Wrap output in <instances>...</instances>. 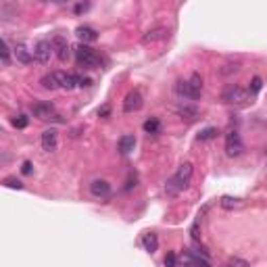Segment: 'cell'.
<instances>
[{
  "mask_svg": "<svg viewBox=\"0 0 267 267\" xmlns=\"http://www.w3.org/2000/svg\"><path fill=\"white\" fill-rule=\"evenodd\" d=\"M192 174H194L192 163H182V165H179L178 174L171 178L167 184H165V192H167V196H178L184 188H188V184H190V179H192Z\"/></svg>",
  "mask_w": 267,
  "mask_h": 267,
  "instance_id": "6da1fadb",
  "label": "cell"
},
{
  "mask_svg": "<svg viewBox=\"0 0 267 267\" xmlns=\"http://www.w3.org/2000/svg\"><path fill=\"white\" fill-rule=\"evenodd\" d=\"M75 59H77V65L86 67V69H96V67L100 65L98 54L94 52L90 46H86V44H80V46L75 48Z\"/></svg>",
  "mask_w": 267,
  "mask_h": 267,
  "instance_id": "7a4b0ae2",
  "label": "cell"
},
{
  "mask_svg": "<svg viewBox=\"0 0 267 267\" xmlns=\"http://www.w3.org/2000/svg\"><path fill=\"white\" fill-rule=\"evenodd\" d=\"M248 90L245 88H240V86H227V88L223 90L222 94V100L227 105H242V103H246L248 100Z\"/></svg>",
  "mask_w": 267,
  "mask_h": 267,
  "instance_id": "3957f363",
  "label": "cell"
},
{
  "mask_svg": "<svg viewBox=\"0 0 267 267\" xmlns=\"http://www.w3.org/2000/svg\"><path fill=\"white\" fill-rule=\"evenodd\" d=\"M242 151H245V144H242V140H240V134L230 132L225 136V153H227V156H238V155H242Z\"/></svg>",
  "mask_w": 267,
  "mask_h": 267,
  "instance_id": "277c9868",
  "label": "cell"
},
{
  "mask_svg": "<svg viewBox=\"0 0 267 267\" xmlns=\"http://www.w3.org/2000/svg\"><path fill=\"white\" fill-rule=\"evenodd\" d=\"M52 52H54L52 42H48V40H40V42H38V44L34 46V59H36L38 63H42V65H46V63H50Z\"/></svg>",
  "mask_w": 267,
  "mask_h": 267,
  "instance_id": "5b68a950",
  "label": "cell"
},
{
  "mask_svg": "<svg viewBox=\"0 0 267 267\" xmlns=\"http://www.w3.org/2000/svg\"><path fill=\"white\" fill-rule=\"evenodd\" d=\"M176 92H178V96H182L186 100H199L200 98V90H196L188 80H179L176 84Z\"/></svg>",
  "mask_w": 267,
  "mask_h": 267,
  "instance_id": "8992f818",
  "label": "cell"
},
{
  "mask_svg": "<svg viewBox=\"0 0 267 267\" xmlns=\"http://www.w3.org/2000/svg\"><path fill=\"white\" fill-rule=\"evenodd\" d=\"M142 105H144L142 94H140L138 90H134V92H130L128 96H125V100H123V111H125V113H136V111H140V109H142Z\"/></svg>",
  "mask_w": 267,
  "mask_h": 267,
  "instance_id": "52a82bcc",
  "label": "cell"
},
{
  "mask_svg": "<svg viewBox=\"0 0 267 267\" xmlns=\"http://www.w3.org/2000/svg\"><path fill=\"white\" fill-rule=\"evenodd\" d=\"M52 48H54V52H57L59 61H63V63H65V61L69 59V54H71L69 42H67L63 36H54V38H52Z\"/></svg>",
  "mask_w": 267,
  "mask_h": 267,
  "instance_id": "ba28073f",
  "label": "cell"
},
{
  "mask_svg": "<svg viewBox=\"0 0 267 267\" xmlns=\"http://www.w3.org/2000/svg\"><path fill=\"white\" fill-rule=\"evenodd\" d=\"M57 80H59V88L63 90H73L80 86V80L82 77L80 75H75V73H63V71H57Z\"/></svg>",
  "mask_w": 267,
  "mask_h": 267,
  "instance_id": "9c48e42d",
  "label": "cell"
},
{
  "mask_svg": "<svg viewBox=\"0 0 267 267\" xmlns=\"http://www.w3.org/2000/svg\"><path fill=\"white\" fill-rule=\"evenodd\" d=\"M31 113H34V117H38V119H52V117H57L54 115V105L52 103H38L31 107Z\"/></svg>",
  "mask_w": 267,
  "mask_h": 267,
  "instance_id": "30bf717a",
  "label": "cell"
},
{
  "mask_svg": "<svg viewBox=\"0 0 267 267\" xmlns=\"http://www.w3.org/2000/svg\"><path fill=\"white\" fill-rule=\"evenodd\" d=\"M57 144H59V132L54 128L46 130L42 134V148L46 153H52V151H57Z\"/></svg>",
  "mask_w": 267,
  "mask_h": 267,
  "instance_id": "8fae6325",
  "label": "cell"
},
{
  "mask_svg": "<svg viewBox=\"0 0 267 267\" xmlns=\"http://www.w3.org/2000/svg\"><path fill=\"white\" fill-rule=\"evenodd\" d=\"M167 36H169V29L167 27H153V29H148L146 34L142 36V44L159 42V40H163V38H167Z\"/></svg>",
  "mask_w": 267,
  "mask_h": 267,
  "instance_id": "7c38bea8",
  "label": "cell"
},
{
  "mask_svg": "<svg viewBox=\"0 0 267 267\" xmlns=\"http://www.w3.org/2000/svg\"><path fill=\"white\" fill-rule=\"evenodd\" d=\"M90 192L94 196H98V199H107V196L111 194V184H109L107 179H94L90 184Z\"/></svg>",
  "mask_w": 267,
  "mask_h": 267,
  "instance_id": "4fadbf2b",
  "label": "cell"
},
{
  "mask_svg": "<svg viewBox=\"0 0 267 267\" xmlns=\"http://www.w3.org/2000/svg\"><path fill=\"white\" fill-rule=\"evenodd\" d=\"M13 54H15V59H17L19 63H23V65H27V63L34 61V52H31L25 44H17V46H15Z\"/></svg>",
  "mask_w": 267,
  "mask_h": 267,
  "instance_id": "5bb4252c",
  "label": "cell"
},
{
  "mask_svg": "<svg viewBox=\"0 0 267 267\" xmlns=\"http://www.w3.org/2000/svg\"><path fill=\"white\" fill-rule=\"evenodd\" d=\"M75 34H77V38L82 40V44H88V42H96V40H98V31L92 29V27H88V25L77 27Z\"/></svg>",
  "mask_w": 267,
  "mask_h": 267,
  "instance_id": "9a60e30c",
  "label": "cell"
},
{
  "mask_svg": "<svg viewBox=\"0 0 267 267\" xmlns=\"http://www.w3.org/2000/svg\"><path fill=\"white\" fill-rule=\"evenodd\" d=\"M134 146H136V138H134L132 134L119 138V153H121V155H130V153L134 151Z\"/></svg>",
  "mask_w": 267,
  "mask_h": 267,
  "instance_id": "2e32d148",
  "label": "cell"
},
{
  "mask_svg": "<svg viewBox=\"0 0 267 267\" xmlns=\"http://www.w3.org/2000/svg\"><path fill=\"white\" fill-rule=\"evenodd\" d=\"M142 246H144V250H148V253H156V248H159V238H156V234H153V232L144 234Z\"/></svg>",
  "mask_w": 267,
  "mask_h": 267,
  "instance_id": "e0dca14e",
  "label": "cell"
},
{
  "mask_svg": "<svg viewBox=\"0 0 267 267\" xmlns=\"http://www.w3.org/2000/svg\"><path fill=\"white\" fill-rule=\"evenodd\" d=\"M178 115L182 117V119H186V121H194L196 117H199V109L190 107V105H182L178 109Z\"/></svg>",
  "mask_w": 267,
  "mask_h": 267,
  "instance_id": "ac0fdd59",
  "label": "cell"
},
{
  "mask_svg": "<svg viewBox=\"0 0 267 267\" xmlns=\"http://www.w3.org/2000/svg\"><path fill=\"white\" fill-rule=\"evenodd\" d=\"M40 84H42V88H44V90H57V88H59L57 71H54V73H48V75H44L42 80H40Z\"/></svg>",
  "mask_w": 267,
  "mask_h": 267,
  "instance_id": "d6986e66",
  "label": "cell"
},
{
  "mask_svg": "<svg viewBox=\"0 0 267 267\" xmlns=\"http://www.w3.org/2000/svg\"><path fill=\"white\" fill-rule=\"evenodd\" d=\"M144 132L146 134H159L161 132V123L156 117H151V119H146L144 121Z\"/></svg>",
  "mask_w": 267,
  "mask_h": 267,
  "instance_id": "ffe728a7",
  "label": "cell"
},
{
  "mask_svg": "<svg viewBox=\"0 0 267 267\" xmlns=\"http://www.w3.org/2000/svg\"><path fill=\"white\" fill-rule=\"evenodd\" d=\"M222 207L223 209H238V207H242V200L240 199H234V196H223V199H222Z\"/></svg>",
  "mask_w": 267,
  "mask_h": 267,
  "instance_id": "44dd1931",
  "label": "cell"
},
{
  "mask_svg": "<svg viewBox=\"0 0 267 267\" xmlns=\"http://www.w3.org/2000/svg\"><path fill=\"white\" fill-rule=\"evenodd\" d=\"M213 138H217V128H205L199 134L200 142H207V140H213Z\"/></svg>",
  "mask_w": 267,
  "mask_h": 267,
  "instance_id": "7402d4cb",
  "label": "cell"
},
{
  "mask_svg": "<svg viewBox=\"0 0 267 267\" xmlns=\"http://www.w3.org/2000/svg\"><path fill=\"white\" fill-rule=\"evenodd\" d=\"M11 65V48H9V42L2 40V67H9Z\"/></svg>",
  "mask_w": 267,
  "mask_h": 267,
  "instance_id": "603a6c76",
  "label": "cell"
},
{
  "mask_svg": "<svg viewBox=\"0 0 267 267\" xmlns=\"http://www.w3.org/2000/svg\"><path fill=\"white\" fill-rule=\"evenodd\" d=\"M27 123H29L27 115H15V117H13V125H15V128H17V130L27 128Z\"/></svg>",
  "mask_w": 267,
  "mask_h": 267,
  "instance_id": "cb8c5ba5",
  "label": "cell"
},
{
  "mask_svg": "<svg viewBox=\"0 0 267 267\" xmlns=\"http://www.w3.org/2000/svg\"><path fill=\"white\" fill-rule=\"evenodd\" d=\"M238 69H240V63H225L219 73H222V75H230V73H236Z\"/></svg>",
  "mask_w": 267,
  "mask_h": 267,
  "instance_id": "d4e9b609",
  "label": "cell"
},
{
  "mask_svg": "<svg viewBox=\"0 0 267 267\" xmlns=\"http://www.w3.org/2000/svg\"><path fill=\"white\" fill-rule=\"evenodd\" d=\"M261 88H263V80H261V77H253V82H250V88H248V94L253 96V94H257Z\"/></svg>",
  "mask_w": 267,
  "mask_h": 267,
  "instance_id": "484cf974",
  "label": "cell"
},
{
  "mask_svg": "<svg viewBox=\"0 0 267 267\" xmlns=\"http://www.w3.org/2000/svg\"><path fill=\"white\" fill-rule=\"evenodd\" d=\"M2 184H4L6 188H15V190H21V188H23V184L19 182V179H15V178H6Z\"/></svg>",
  "mask_w": 267,
  "mask_h": 267,
  "instance_id": "4316f807",
  "label": "cell"
},
{
  "mask_svg": "<svg viewBox=\"0 0 267 267\" xmlns=\"http://www.w3.org/2000/svg\"><path fill=\"white\" fill-rule=\"evenodd\" d=\"M188 82H190L196 90H200V92H202V77H200L199 73H192V77H190V80H188Z\"/></svg>",
  "mask_w": 267,
  "mask_h": 267,
  "instance_id": "83f0119b",
  "label": "cell"
},
{
  "mask_svg": "<svg viewBox=\"0 0 267 267\" xmlns=\"http://www.w3.org/2000/svg\"><path fill=\"white\" fill-rule=\"evenodd\" d=\"M227 267H250L245 259H238V257H234V259H230V263H227Z\"/></svg>",
  "mask_w": 267,
  "mask_h": 267,
  "instance_id": "f1b7e54d",
  "label": "cell"
},
{
  "mask_svg": "<svg viewBox=\"0 0 267 267\" xmlns=\"http://www.w3.org/2000/svg\"><path fill=\"white\" fill-rule=\"evenodd\" d=\"M165 267H178V257L174 253H167L165 257Z\"/></svg>",
  "mask_w": 267,
  "mask_h": 267,
  "instance_id": "f546056e",
  "label": "cell"
},
{
  "mask_svg": "<svg viewBox=\"0 0 267 267\" xmlns=\"http://www.w3.org/2000/svg\"><path fill=\"white\" fill-rule=\"evenodd\" d=\"M31 167H34V165H31L29 161H25V163H23V167H21L23 176H29V174H31Z\"/></svg>",
  "mask_w": 267,
  "mask_h": 267,
  "instance_id": "4dcf8cb0",
  "label": "cell"
},
{
  "mask_svg": "<svg viewBox=\"0 0 267 267\" xmlns=\"http://www.w3.org/2000/svg\"><path fill=\"white\" fill-rule=\"evenodd\" d=\"M190 234H192V240H199V238H200V234H199V222H196V223L192 225Z\"/></svg>",
  "mask_w": 267,
  "mask_h": 267,
  "instance_id": "1f68e13d",
  "label": "cell"
},
{
  "mask_svg": "<svg viewBox=\"0 0 267 267\" xmlns=\"http://www.w3.org/2000/svg\"><path fill=\"white\" fill-rule=\"evenodd\" d=\"M88 9H90V4L86 2V4H75V9H73V11H75V13H86Z\"/></svg>",
  "mask_w": 267,
  "mask_h": 267,
  "instance_id": "d6a6232c",
  "label": "cell"
},
{
  "mask_svg": "<svg viewBox=\"0 0 267 267\" xmlns=\"http://www.w3.org/2000/svg\"><path fill=\"white\" fill-rule=\"evenodd\" d=\"M109 113H111V107H109V105H105V107L98 111V115H100V117H109Z\"/></svg>",
  "mask_w": 267,
  "mask_h": 267,
  "instance_id": "836d02e7",
  "label": "cell"
}]
</instances>
